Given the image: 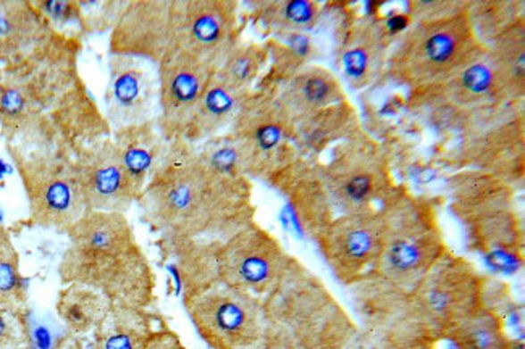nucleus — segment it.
Returning <instances> with one entry per match:
<instances>
[{
  "mask_svg": "<svg viewBox=\"0 0 525 349\" xmlns=\"http://www.w3.org/2000/svg\"><path fill=\"white\" fill-rule=\"evenodd\" d=\"M29 343L20 311L0 306V349H25Z\"/></svg>",
  "mask_w": 525,
  "mask_h": 349,
  "instance_id": "obj_39",
  "label": "nucleus"
},
{
  "mask_svg": "<svg viewBox=\"0 0 525 349\" xmlns=\"http://www.w3.org/2000/svg\"><path fill=\"white\" fill-rule=\"evenodd\" d=\"M112 301L102 293L81 283H68L60 291L57 314L68 330L75 335L91 333L111 312Z\"/></svg>",
  "mask_w": 525,
  "mask_h": 349,
  "instance_id": "obj_33",
  "label": "nucleus"
},
{
  "mask_svg": "<svg viewBox=\"0 0 525 349\" xmlns=\"http://www.w3.org/2000/svg\"><path fill=\"white\" fill-rule=\"evenodd\" d=\"M188 317L211 349H254L265 328L263 299L221 281L183 298Z\"/></svg>",
  "mask_w": 525,
  "mask_h": 349,
  "instance_id": "obj_13",
  "label": "nucleus"
},
{
  "mask_svg": "<svg viewBox=\"0 0 525 349\" xmlns=\"http://www.w3.org/2000/svg\"><path fill=\"white\" fill-rule=\"evenodd\" d=\"M47 21L57 25H78L81 28V7L79 2H67V0H52L43 2L38 5Z\"/></svg>",
  "mask_w": 525,
  "mask_h": 349,
  "instance_id": "obj_40",
  "label": "nucleus"
},
{
  "mask_svg": "<svg viewBox=\"0 0 525 349\" xmlns=\"http://www.w3.org/2000/svg\"><path fill=\"white\" fill-rule=\"evenodd\" d=\"M361 129H364L362 120L347 97L295 123L297 151L303 157L321 159L330 145H338Z\"/></svg>",
  "mask_w": 525,
  "mask_h": 349,
  "instance_id": "obj_26",
  "label": "nucleus"
},
{
  "mask_svg": "<svg viewBox=\"0 0 525 349\" xmlns=\"http://www.w3.org/2000/svg\"><path fill=\"white\" fill-rule=\"evenodd\" d=\"M78 46L71 37L60 52L23 57L28 69L0 79V120L9 129L29 135L34 129V151L68 157L81 153L101 137H112L104 112L88 91L77 69Z\"/></svg>",
  "mask_w": 525,
  "mask_h": 349,
  "instance_id": "obj_2",
  "label": "nucleus"
},
{
  "mask_svg": "<svg viewBox=\"0 0 525 349\" xmlns=\"http://www.w3.org/2000/svg\"><path fill=\"white\" fill-rule=\"evenodd\" d=\"M445 340L453 349H522L506 330L504 315L493 306H485L454 327Z\"/></svg>",
  "mask_w": 525,
  "mask_h": 349,
  "instance_id": "obj_34",
  "label": "nucleus"
},
{
  "mask_svg": "<svg viewBox=\"0 0 525 349\" xmlns=\"http://www.w3.org/2000/svg\"><path fill=\"white\" fill-rule=\"evenodd\" d=\"M323 175L337 215L379 209L398 187L387 149L364 129L335 145Z\"/></svg>",
  "mask_w": 525,
  "mask_h": 349,
  "instance_id": "obj_9",
  "label": "nucleus"
},
{
  "mask_svg": "<svg viewBox=\"0 0 525 349\" xmlns=\"http://www.w3.org/2000/svg\"><path fill=\"white\" fill-rule=\"evenodd\" d=\"M395 37L393 20L381 15L365 13L343 21L337 35V63L353 91L367 89L385 78Z\"/></svg>",
  "mask_w": 525,
  "mask_h": 349,
  "instance_id": "obj_19",
  "label": "nucleus"
},
{
  "mask_svg": "<svg viewBox=\"0 0 525 349\" xmlns=\"http://www.w3.org/2000/svg\"><path fill=\"white\" fill-rule=\"evenodd\" d=\"M472 0H411L409 25L391 46L385 78L407 91L446 77L487 47L475 35Z\"/></svg>",
  "mask_w": 525,
  "mask_h": 349,
  "instance_id": "obj_4",
  "label": "nucleus"
},
{
  "mask_svg": "<svg viewBox=\"0 0 525 349\" xmlns=\"http://www.w3.org/2000/svg\"><path fill=\"white\" fill-rule=\"evenodd\" d=\"M247 9V17L267 37L311 33L325 13V5L317 0H257Z\"/></svg>",
  "mask_w": 525,
  "mask_h": 349,
  "instance_id": "obj_28",
  "label": "nucleus"
},
{
  "mask_svg": "<svg viewBox=\"0 0 525 349\" xmlns=\"http://www.w3.org/2000/svg\"><path fill=\"white\" fill-rule=\"evenodd\" d=\"M265 183L285 197L297 230L305 238L313 241L337 217L321 159L301 155L275 171Z\"/></svg>",
  "mask_w": 525,
  "mask_h": 349,
  "instance_id": "obj_23",
  "label": "nucleus"
},
{
  "mask_svg": "<svg viewBox=\"0 0 525 349\" xmlns=\"http://www.w3.org/2000/svg\"><path fill=\"white\" fill-rule=\"evenodd\" d=\"M111 55H129L159 65L175 49L173 0H127L111 31Z\"/></svg>",
  "mask_w": 525,
  "mask_h": 349,
  "instance_id": "obj_20",
  "label": "nucleus"
},
{
  "mask_svg": "<svg viewBox=\"0 0 525 349\" xmlns=\"http://www.w3.org/2000/svg\"><path fill=\"white\" fill-rule=\"evenodd\" d=\"M12 153L34 223L67 233L86 213L73 159L25 147Z\"/></svg>",
  "mask_w": 525,
  "mask_h": 349,
  "instance_id": "obj_14",
  "label": "nucleus"
},
{
  "mask_svg": "<svg viewBox=\"0 0 525 349\" xmlns=\"http://www.w3.org/2000/svg\"><path fill=\"white\" fill-rule=\"evenodd\" d=\"M524 17V0H472L471 4L475 35L485 46Z\"/></svg>",
  "mask_w": 525,
  "mask_h": 349,
  "instance_id": "obj_36",
  "label": "nucleus"
},
{
  "mask_svg": "<svg viewBox=\"0 0 525 349\" xmlns=\"http://www.w3.org/2000/svg\"><path fill=\"white\" fill-rule=\"evenodd\" d=\"M67 237L59 265L63 285L91 287L113 306L139 311L154 306L157 277L127 213L86 211Z\"/></svg>",
  "mask_w": 525,
  "mask_h": 349,
  "instance_id": "obj_3",
  "label": "nucleus"
},
{
  "mask_svg": "<svg viewBox=\"0 0 525 349\" xmlns=\"http://www.w3.org/2000/svg\"><path fill=\"white\" fill-rule=\"evenodd\" d=\"M127 5L125 2H86L79 4L81 7V28L85 31L102 33L111 29L117 23L120 13Z\"/></svg>",
  "mask_w": 525,
  "mask_h": 349,
  "instance_id": "obj_38",
  "label": "nucleus"
},
{
  "mask_svg": "<svg viewBox=\"0 0 525 349\" xmlns=\"http://www.w3.org/2000/svg\"><path fill=\"white\" fill-rule=\"evenodd\" d=\"M25 299L26 287L17 251L7 235L0 233V306L20 311Z\"/></svg>",
  "mask_w": 525,
  "mask_h": 349,
  "instance_id": "obj_37",
  "label": "nucleus"
},
{
  "mask_svg": "<svg viewBox=\"0 0 525 349\" xmlns=\"http://www.w3.org/2000/svg\"><path fill=\"white\" fill-rule=\"evenodd\" d=\"M263 46L269 52V67L255 86L259 91H277L297 71L322 57V49L311 33L267 37Z\"/></svg>",
  "mask_w": 525,
  "mask_h": 349,
  "instance_id": "obj_29",
  "label": "nucleus"
},
{
  "mask_svg": "<svg viewBox=\"0 0 525 349\" xmlns=\"http://www.w3.org/2000/svg\"><path fill=\"white\" fill-rule=\"evenodd\" d=\"M145 349H187V346L183 345L179 333L170 328H161V330H154Z\"/></svg>",
  "mask_w": 525,
  "mask_h": 349,
  "instance_id": "obj_41",
  "label": "nucleus"
},
{
  "mask_svg": "<svg viewBox=\"0 0 525 349\" xmlns=\"http://www.w3.org/2000/svg\"><path fill=\"white\" fill-rule=\"evenodd\" d=\"M383 219L379 209L339 213L313 243L333 277L349 287L375 267L380 256Z\"/></svg>",
  "mask_w": 525,
  "mask_h": 349,
  "instance_id": "obj_17",
  "label": "nucleus"
},
{
  "mask_svg": "<svg viewBox=\"0 0 525 349\" xmlns=\"http://www.w3.org/2000/svg\"><path fill=\"white\" fill-rule=\"evenodd\" d=\"M265 328L254 349H345L359 332L346 307L297 257L263 299Z\"/></svg>",
  "mask_w": 525,
  "mask_h": 349,
  "instance_id": "obj_5",
  "label": "nucleus"
},
{
  "mask_svg": "<svg viewBox=\"0 0 525 349\" xmlns=\"http://www.w3.org/2000/svg\"><path fill=\"white\" fill-rule=\"evenodd\" d=\"M496 78L509 103H525V17L487 46Z\"/></svg>",
  "mask_w": 525,
  "mask_h": 349,
  "instance_id": "obj_30",
  "label": "nucleus"
},
{
  "mask_svg": "<svg viewBox=\"0 0 525 349\" xmlns=\"http://www.w3.org/2000/svg\"><path fill=\"white\" fill-rule=\"evenodd\" d=\"M86 211L127 213L139 195L121 165L112 137H101L73 159Z\"/></svg>",
  "mask_w": 525,
  "mask_h": 349,
  "instance_id": "obj_21",
  "label": "nucleus"
},
{
  "mask_svg": "<svg viewBox=\"0 0 525 349\" xmlns=\"http://www.w3.org/2000/svg\"><path fill=\"white\" fill-rule=\"evenodd\" d=\"M443 197L415 195L404 185L379 207L383 219L380 256L373 272L411 291L449 246L441 227Z\"/></svg>",
  "mask_w": 525,
  "mask_h": 349,
  "instance_id": "obj_7",
  "label": "nucleus"
},
{
  "mask_svg": "<svg viewBox=\"0 0 525 349\" xmlns=\"http://www.w3.org/2000/svg\"><path fill=\"white\" fill-rule=\"evenodd\" d=\"M121 165L125 167L138 195L141 197L146 185L154 175L169 149V143L157 127V120H147L112 131Z\"/></svg>",
  "mask_w": 525,
  "mask_h": 349,
  "instance_id": "obj_25",
  "label": "nucleus"
},
{
  "mask_svg": "<svg viewBox=\"0 0 525 349\" xmlns=\"http://www.w3.org/2000/svg\"><path fill=\"white\" fill-rule=\"evenodd\" d=\"M293 257L271 231L253 220L219 247L217 281L265 299L288 270Z\"/></svg>",
  "mask_w": 525,
  "mask_h": 349,
  "instance_id": "obj_15",
  "label": "nucleus"
},
{
  "mask_svg": "<svg viewBox=\"0 0 525 349\" xmlns=\"http://www.w3.org/2000/svg\"><path fill=\"white\" fill-rule=\"evenodd\" d=\"M253 93H246L229 85L215 71L189 120L183 139H187L191 145H199L211 137L229 131L241 105Z\"/></svg>",
  "mask_w": 525,
  "mask_h": 349,
  "instance_id": "obj_27",
  "label": "nucleus"
},
{
  "mask_svg": "<svg viewBox=\"0 0 525 349\" xmlns=\"http://www.w3.org/2000/svg\"><path fill=\"white\" fill-rule=\"evenodd\" d=\"M237 145L241 173L249 179H265L301 157L295 137V121L271 91L247 97L229 131Z\"/></svg>",
  "mask_w": 525,
  "mask_h": 349,
  "instance_id": "obj_11",
  "label": "nucleus"
},
{
  "mask_svg": "<svg viewBox=\"0 0 525 349\" xmlns=\"http://www.w3.org/2000/svg\"><path fill=\"white\" fill-rule=\"evenodd\" d=\"M175 49L219 70L241 43V4L237 0H173Z\"/></svg>",
  "mask_w": 525,
  "mask_h": 349,
  "instance_id": "obj_16",
  "label": "nucleus"
},
{
  "mask_svg": "<svg viewBox=\"0 0 525 349\" xmlns=\"http://www.w3.org/2000/svg\"><path fill=\"white\" fill-rule=\"evenodd\" d=\"M157 105V67L129 55H111L104 115L112 131L155 119Z\"/></svg>",
  "mask_w": 525,
  "mask_h": 349,
  "instance_id": "obj_22",
  "label": "nucleus"
},
{
  "mask_svg": "<svg viewBox=\"0 0 525 349\" xmlns=\"http://www.w3.org/2000/svg\"><path fill=\"white\" fill-rule=\"evenodd\" d=\"M267 67L269 52L263 43L241 41L223 60L217 75L237 89L253 93Z\"/></svg>",
  "mask_w": 525,
  "mask_h": 349,
  "instance_id": "obj_35",
  "label": "nucleus"
},
{
  "mask_svg": "<svg viewBox=\"0 0 525 349\" xmlns=\"http://www.w3.org/2000/svg\"><path fill=\"white\" fill-rule=\"evenodd\" d=\"M445 163L454 170H482L521 191L525 181V105L508 104L458 135Z\"/></svg>",
  "mask_w": 525,
  "mask_h": 349,
  "instance_id": "obj_12",
  "label": "nucleus"
},
{
  "mask_svg": "<svg viewBox=\"0 0 525 349\" xmlns=\"http://www.w3.org/2000/svg\"><path fill=\"white\" fill-rule=\"evenodd\" d=\"M273 93L295 123L347 99L338 75L321 63L307 65Z\"/></svg>",
  "mask_w": 525,
  "mask_h": 349,
  "instance_id": "obj_24",
  "label": "nucleus"
},
{
  "mask_svg": "<svg viewBox=\"0 0 525 349\" xmlns=\"http://www.w3.org/2000/svg\"><path fill=\"white\" fill-rule=\"evenodd\" d=\"M449 211L466 231L469 251L485 257L496 272L524 264V220L517 189L482 170L454 171L446 183Z\"/></svg>",
  "mask_w": 525,
  "mask_h": 349,
  "instance_id": "obj_6",
  "label": "nucleus"
},
{
  "mask_svg": "<svg viewBox=\"0 0 525 349\" xmlns=\"http://www.w3.org/2000/svg\"><path fill=\"white\" fill-rule=\"evenodd\" d=\"M89 349H145L154 333L147 311L113 306L94 330Z\"/></svg>",
  "mask_w": 525,
  "mask_h": 349,
  "instance_id": "obj_32",
  "label": "nucleus"
},
{
  "mask_svg": "<svg viewBox=\"0 0 525 349\" xmlns=\"http://www.w3.org/2000/svg\"><path fill=\"white\" fill-rule=\"evenodd\" d=\"M215 71L211 63L181 49L169 52L157 65L159 105L155 120L167 143L185 137L189 120Z\"/></svg>",
  "mask_w": 525,
  "mask_h": 349,
  "instance_id": "obj_18",
  "label": "nucleus"
},
{
  "mask_svg": "<svg viewBox=\"0 0 525 349\" xmlns=\"http://www.w3.org/2000/svg\"><path fill=\"white\" fill-rule=\"evenodd\" d=\"M404 104L433 129L459 135L512 103L503 93L485 47L446 77L407 91Z\"/></svg>",
  "mask_w": 525,
  "mask_h": 349,
  "instance_id": "obj_8",
  "label": "nucleus"
},
{
  "mask_svg": "<svg viewBox=\"0 0 525 349\" xmlns=\"http://www.w3.org/2000/svg\"><path fill=\"white\" fill-rule=\"evenodd\" d=\"M492 278L448 249L411 293L417 311L437 340L488 304Z\"/></svg>",
  "mask_w": 525,
  "mask_h": 349,
  "instance_id": "obj_10",
  "label": "nucleus"
},
{
  "mask_svg": "<svg viewBox=\"0 0 525 349\" xmlns=\"http://www.w3.org/2000/svg\"><path fill=\"white\" fill-rule=\"evenodd\" d=\"M41 12L21 2L0 4V57L20 55L46 41L49 23Z\"/></svg>",
  "mask_w": 525,
  "mask_h": 349,
  "instance_id": "obj_31",
  "label": "nucleus"
},
{
  "mask_svg": "<svg viewBox=\"0 0 525 349\" xmlns=\"http://www.w3.org/2000/svg\"><path fill=\"white\" fill-rule=\"evenodd\" d=\"M253 195V179L215 169L179 137L169 143L136 204L167 259L189 245H221L255 220Z\"/></svg>",
  "mask_w": 525,
  "mask_h": 349,
  "instance_id": "obj_1",
  "label": "nucleus"
}]
</instances>
